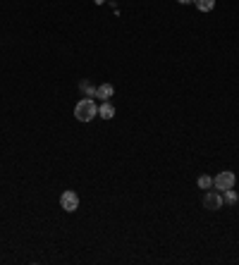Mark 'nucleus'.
Segmentation results:
<instances>
[{"label":"nucleus","mask_w":239,"mask_h":265,"mask_svg":"<svg viewBox=\"0 0 239 265\" xmlns=\"http://www.w3.org/2000/svg\"><path fill=\"white\" fill-rule=\"evenodd\" d=\"M96 115H98V105L94 103V98H84L74 105V117L79 122H91Z\"/></svg>","instance_id":"1"},{"label":"nucleus","mask_w":239,"mask_h":265,"mask_svg":"<svg viewBox=\"0 0 239 265\" xmlns=\"http://www.w3.org/2000/svg\"><path fill=\"white\" fill-rule=\"evenodd\" d=\"M234 172L225 170V172H218L213 180V189H218V191H227V189H234Z\"/></svg>","instance_id":"2"},{"label":"nucleus","mask_w":239,"mask_h":265,"mask_svg":"<svg viewBox=\"0 0 239 265\" xmlns=\"http://www.w3.org/2000/svg\"><path fill=\"white\" fill-rule=\"evenodd\" d=\"M60 205H63V211H67V213L77 211V208H79V196H77V191H63Z\"/></svg>","instance_id":"3"},{"label":"nucleus","mask_w":239,"mask_h":265,"mask_svg":"<svg viewBox=\"0 0 239 265\" xmlns=\"http://www.w3.org/2000/svg\"><path fill=\"white\" fill-rule=\"evenodd\" d=\"M223 196L218 194V191H208L206 196H203V208L206 211H220L223 208Z\"/></svg>","instance_id":"4"},{"label":"nucleus","mask_w":239,"mask_h":265,"mask_svg":"<svg viewBox=\"0 0 239 265\" xmlns=\"http://www.w3.org/2000/svg\"><path fill=\"white\" fill-rule=\"evenodd\" d=\"M112 94H115V86L112 84H101L96 89V98H101V101H110Z\"/></svg>","instance_id":"5"},{"label":"nucleus","mask_w":239,"mask_h":265,"mask_svg":"<svg viewBox=\"0 0 239 265\" xmlns=\"http://www.w3.org/2000/svg\"><path fill=\"white\" fill-rule=\"evenodd\" d=\"M98 115H101V120H112V117H115V108H112L108 101H103L101 108H98Z\"/></svg>","instance_id":"6"},{"label":"nucleus","mask_w":239,"mask_h":265,"mask_svg":"<svg viewBox=\"0 0 239 265\" xmlns=\"http://www.w3.org/2000/svg\"><path fill=\"white\" fill-rule=\"evenodd\" d=\"M191 3H196V8H199L201 12H211V10L215 8V0H191Z\"/></svg>","instance_id":"7"},{"label":"nucleus","mask_w":239,"mask_h":265,"mask_svg":"<svg viewBox=\"0 0 239 265\" xmlns=\"http://www.w3.org/2000/svg\"><path fill=\"white\" fill-rule=\"evenodd\" d=\"M223 201L225 203H230V205H234V203H237L239 201V194H237V191H234V189H227V191H223Z\"/></svg>","instance_id":"8"},{"label":"nucleus","mask_w":239,"mask_h":265,"mask_svg":"<svg viewBox=\"0 0 239 265\" xmlns=\"http://www.w3.org/2000/svg\"><path fill=\"white\" fill-rule=\"evenodd\" d=\"M199 187H201V189H213V177H208V174H201V177H199Z\"/></svg>","instance_id":"9"},{"label":"nucleus","mask_w":239,"mask_h":265,"mask_svg":"<svg viewBox=\"0 0 239 265\" xmlns=\"http://www.w3.org/2000/svg\"><path fill=\"white\" fill-rule=\"evenodd\" d=\"M79 89H81V91H84V94H86V96H96V89H94V86H91V84H88V81H81V84H79Z\"/></svg>","instance_id":"10"},{"label":"nucleus","mask_w":239,"mask_h":265,"mask_svg":"<svg viewBox=\"0 0 239 265\" xmlns=\"http://www.w3.org/2000/svg\"><path fill=\"white\" fill-rule=\"evenodd\" d=\"M177 3H180V5H189L191 0H177Z\"/></svg>","instance_id":"11"}]
</instances>
